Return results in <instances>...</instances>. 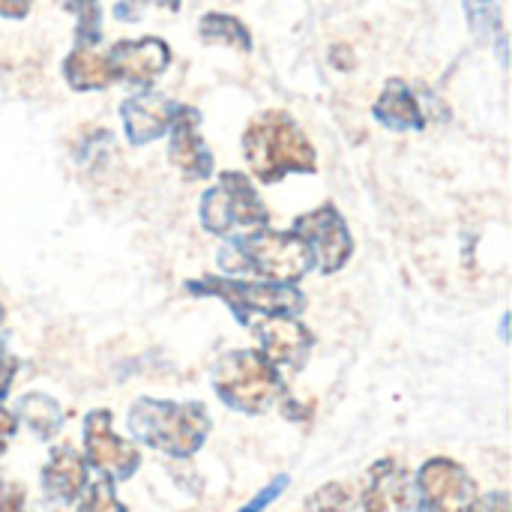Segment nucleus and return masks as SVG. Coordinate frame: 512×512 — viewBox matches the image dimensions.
Listing matches in <instances>:
<instances>
[{
    "label": "nucleus",
    "mask_w": 512,
    "mask_h": 512,
    "mask_svg": "<svg viewBox=\"0 0 512 512\" xmlns=\"http://www.w3.org/2000/svg\"><path fill=\"white\" fill-rule=\"evenodd\" d=\"M243 156L258 183H279L288 174L318 171V153L312 141L285 111H264L246 126Z\"/></svg>",
    "instance_id": "nucleus-1"
},
{
    "label": "nucleus",
    "mask_w": 512,
    "mask_h": 512,
    "mask_svg": "<svg viewBox=\"0 0 512 512\" xmlns=\"http://www.w3.org/2000/svg\"><path fill=\"white\" fill-rule=\"evenodd\" d=\"M126 426L144 447L171 459H192L207 444L213 429L201 402H165L147 396L129 408Z\"/></svg>",
    "instance_id": "nucleus-2"
},
{
    "label": "nucleus",
    "mask_w": 512,
    "mask_h": 512,
    "mask_svg": "<svg viewBox=\"0 0 512 512\" xmlns=\"http://www.w3.org/2000/svg\"><path fill=\"white\" fill-rule=\"evenodd\" d=\"M225 273H252L264 282L297 285L312 270V255L294 231H246L225 243L219 252Z\"/></svg>",
    "instance_id": "nucleus-3"
},
{
    "label": "nucleus",
    "mask_w": 512,
    "mask_h": 512,
    "mask_svg": "<svg viewBox=\"0 0 512 512\" xmlns=\"http://www.w3.org/2000/svg\"><path fill=\"white\" fill-rule=\"evenodd\" d=\"M213 390L240 414H264L285 393L279 369L255 348H237L219 357L213 366Z\"/></svg>",
    "instance_id": "nucleus-4"
},
{
    "label": "nucleus",
    "mask_w": 512,
    "mask_h": 512,
    "mask_svg": "<svg viewBox=\"0 0 512 512\" xmlns=\"http://www.w3.org/2000/svg\"><path fill=\"white\" fill-rule=\"evenodd\" d=\"M186 291L195 297H216L222 300L234 318L249 327L255 315H303L306 297L297 285H282V282H264V279H228V276H201L186 282Z\"/></svg>",
    "instance_id": "nucleus-5"
},
{
    "label": "nucleus",
    "mask_w": 512,
    "mask_h": 512,
    "mask_svg": "<svg viewBox=\"0 0 512 512\" xmlns=\"http://www.w3.org/2000/svg\"><path fill=\"white\" fill-rule=\"evenodd\" d=\"M198 219H201L204 231L228 237L237 228H243V231L267 228L270 225V210L261 201V195H258L255 183L249 180V174L222 171L216 186H210L201 195Z\"/></svg>",
    "instance_id": "nucleus-6"
},
{
    "label": "nucleus",
    "mask_w": 512,
    "mask_h": 512,
    "mask_svg": "<svg viewBox=\"0 0 512 512\" xmlns=\"http://www.w3.org/2000/svg\"><path fill=\"white\" fill-rule=\"evenodd\" d=\"M291 231L306 243V249L312 255V267H318L327 276L339 273L354 255L351 231L333 204H321V207L297 216Z\"/></svg>",
    "instance_id": "nucleus-7"
},
{
    "label": "nucleus",
    "mask_w": 512,
    "mask_h": 512,
    "mask_svg": "<svg viewBox=\"0 0 512 512\" xmlns=\"http://www.w3.org/2000/svg\"><path fill=\"white\" fill-rule=\"evenodd\" d=\"M414 483L423 512H477L480 495L471 474L447 456H432L423 462Z\"/></svg>",
    "instance_id": "nucleus-8"
},
{
    "label": "nucleus",
    "mask_w": 512,
    "mask_h": 512,
    "mask_svg": "<svg viewBox=\"0 0 512 512\" xmlns=\"http://www.w3.org/2000/svg\"><path fill=\"white\" fill-rule=\"evenodd\" d=\"M114 417L105 408H96L84 417V459L96 468L105 480L123 483L132 480L141 468V453L132 441H123L111 429Z\"/></svg>",
    "instance_id": "nucleus-9"
},
{
    "label": "nucleus",
    "mask_w": 512,
    "mask_h": 512,
    "mask_svg": "<svg viewBox=\"0 0 512 512\" xmlns=\"http://www.w3.org/2000/svg\"><path fill=\"white\" fill-rule=\"evenodd\" d=\"M252 333L261 342V354L273 363V366H288V369H303L312 348H315V336L312 330L297 321V315H270L264 321H252L249 324Z\"/></svg>",
    "instance_id": "nucleus-10"
},
{
    "label": "nucleus",
    "mask_w": 512,
    "mask_h": 512,
    "mask_svg": "<svg viewBox=\"0 0 512 512\" xmlns=\"http://www.w3.org/2000/svg\"><path fill=\"white\" fill-rule=\"evenodd\" d=\"M360 504L363 512H423L414 477L393 459H378L369 468Z\"/></svg>",
    "instance_id": "nucleus-11"
},
{
    "label": "nucleus",
    "mask_w": 512,
    "mask_h": 512,
    "mask_svg": "<svg viewBox=\"0 0 512 512\" xmlns=\"http://www.w3.org/2000/svg\"><path fill=\"white\" fill-rule=\"evenodd\" d=\"M168 132H171L168 162L189 180L213 177V153L201 138V111L192 105H177Z\"/></svg>",
    "instance_id": "nucleus-12"
},
{
    "label": "nucleus",
    "mask_w": 512,
    "mask_h": 512,
    "mask_svg": "<svg viewBox=\"0 0 512 512\" xmlns=\"http://www.w3.org/2000/svg\"><path fill=\"white\" fill-rule=\"evenodd\" d=\"M111 69L117 81H126L132 87H150L171 63V48L159 36H141V39H120L108 51Z\"/></svg>",
    "instance_id": "nucleus-13"
},
{
    "label": "nucleus",
    "mask_w": 512,
    "mask_h": 512,
    "mask_svg": "<svg viewBox=\"0 0 512 512\" xmlns=\"http://www.w3.org/2000/svg\"><path fill=\"white\" fill-rule=\"evenodd\" d=\"M177 102L168 99L165 93H153L144 90L138 96H129L120 105V117H123V129L132 147H144L156 138H162L174 120Z\"/></svg>",
    "instance_id": "nucleus-14"
},
{
    "label": "nucleus",
    "mask_w": 512,
    "mask_h": 512,
    "mask_svg": "<svg viewBox=\"0 0 512 512\" xmlns=\"http://www.w3.org/2000/svg\"><path fill=\"white\" fill-rule=\"evenodd\" d=\"M84 486H87V459L69 444L54 447L42 468L45 498L54 504H75L81 498Z\"/></svg>",
    "instance_id": "nucleus-15"
},
{
    "label": "nucleus",
    "mask_w": 512,
    "mask_h": 512,
    "mask_svg": "<svg viewBox=\"0 0 512 512\" xmlns=\"http://www.w3.org/2000/svg\"><path fill=\"white\" fill-rule=\"evenodd\" d=\"M372 117L396 132H408V129H423L426 126V111L420 96L402 81V78H390L381 90V96L372 105Z\"/></svg>",
    "instance_id": "nucleus-16"
},
{
    "label": "nucleus",
    "mask_w": 512,
    "mask_h": 512,
    "mask_svg": "<svg viewBox=\"0 0 512 512\" xmlns=\"http://www.w3.org/2000/svg\"><path fill=\"white\" fill-rule=\"evenodd\" d=\"M63 78H66V84L72 90H81V93H87V90H105V87H111L117 81L108 54H99L90 45H78L63 60Z\"/></svg>",
    "instance_id": "nucleus-17"
},
{
    "label": "nucleus",
    "mask_w": 512,
    "mask_h": 512,
    "mask_svg": "<svg viewBox=\"0 0 512 512\" xmlns=\"http://www.w3.org/2000/svg\"><path fill=\"white\" fill-rule=\"evenodd\" d=\"M18 417L24 420V426L39 438V441H51L60 426H63V411L57 405V399L45 396V393H27L18 399Z\"/></svg>",
    "instance_id": "nucleus-18"
},
{
    "label": "nucleus",
    "mask_w": 512,
    "mask_h": 512,
    "mask_svg": "<svg viewBox=\"0 0 512 512\" xmlns=\"http://www.w3.org/2000/svg\"><path fill=\"white\" fill-rule=\"evenodd\" d=\"M198 33L210 45H225V48H234V51H252V33L237 15L207 12L198 21Z\"/></svg>",
    "instance_id": "nucleus-19"
},
{
    "label": "nucleus",
    "mask_w": 512,
    "mask_h": 512,
    "mask_svg": "<svg viewBox=\"0 0 512 512\" xmlns=\"http://www.w3.org/2000/svg\"><path fill=\"white\" fill-rule=\"evenodd\" d=\"M465 12H468L471 30L483 42L498 39L501 51H504V27H501V6H498V0H465Z\"/></svg>",
    "instance_id": "nucleus-20"
},
{
    "label": "nucleus",
    "mask_w": 512,
    "mask_h": 512,
    "mask_svg": "<svg viewBox=\"0 0 512 512\" xmlns=\"http://www.w3.org/2000/svg\"><path fill=\"white\" fill-rule=\"evenodd\" d=\"M306 512H363V504L345 483H327L306 498Z\"/></svg>",
    "instance_id": "nucleus-21"
},
{
    "label": "nucleus",
    "mask_w": 512,
    "mask_h": 512,
    "mask_svg": "<svg viewBox=\"0 0 512 512\" xmlns=\"http://www.w3.org/2000/svg\"><path fill=\"white\" fill-rule=\"evenodd\" d=\"M78 512H129L114 495V483L111 480H96L87 483L81 492V504Z\"/></svg>",
    "instance_id": "nucleus-22"
},
{
    "label": "nucleus",
    "mask_w": 512,
    "mask_h": 512,
    "mask_svg": "<svg viewBox=\"0 0 512 512\" xmlns=\"http://www.w3.org/2000/svg\"><path fill=\"white\" fill-rule=\"evenodd\" d=\"M69 9L78 15V45H96L102 39V9H99V0H75Z\"/></svg>",
    "instance_id": "nucleus-23"
},
{
    "label": "nucleus",
    "mask_w": 512,
    "mask_h": 512,
    "mask_svg": "<svg viewBox=\"0 0 512 512\" xmlns=\"http://www.w3.org/2000/svg\"><path fill=\"white\" fill-rule=\"evenodd\" d=\"M27 504V492L18 480H6L0 477V512H24Z\"/></svg>",
    "instance_id": "nucleus-24"
},
{
    "label": "nucleus",
    "mask_w": 512,
    "mask_h": 512,
    "mask_svg": "<svg viewBox=\"0 0 512 512\" xmlns=\"http://www.w3.org/2000/svg\"><path fill=\"white\" fill-rule=\"evenodd\" d=\"M285 489H288V477L282 474V477H276L270 486H264V489H261V492H258V495H255L243 510H237V512H264L270 504H273V501H276V498H279V495H282V492H285Z\"/></svg>",
    "instance_id": "nucleus-25"
},
{
    "label": "nucleus",
    "mask_w": 512,
    "mask_h": 512,
    "mask_svg": "<svg viewBox=\"0 0 512 512\" xmlns=\"http://www.w3.org/2000/svg\"><path fill=\"white\" fill-rule=\"evenodd\" d=\"M15 375H18V360H15V354H9V348L0 342V399L9 396V387H12Z\"/></svg>",
    "instance_id": "nucleus-26"
},
{
    "label": "nucleus",
    "mask_w": 512,
    "mask_h": 512,
    "mask_svg": "<svg viewBox=\"0 0 512 512\" xmlns=\"http://www.w3.org/2000/svg\"><path fill=\"white\" fill-rule=\"evenodd\" d=\"M15 429H18V417H15L9 408L0 405V456L6 453L9 441L15 438Z\"/></svg>",
    "instance_id": "nucleus-27"
},
{
    "label": "nucleus",
    "mask_w": 512,
    "mask_h": 512,
    "mask_svg": "<svg viewBox=\"0 0 512 512\" xmlns=\"http://www.w3.org/2000/svg\"><path fill=\"white\" fill-rule=\"evenodd\" d=\"M477 512H510V495L489 492L486 498H477Z\"/></svg>",
    "instance_id": "nucleus-28"
},
{
    "label": "nucleus",
    "mask_w": 512,
    "mask_h": 512,
    "mask_svg": "<svg viewBox=\"0 0 512 512\" xmlns=\"http://www.w3.org/2000/svg\"><path fill=\"white\" fill-rule=\"evenodd\" d=\"M33 0H0V15L3 18H24L30 12Z\"/></svg>",
    "instance_id": "nucleus-29"
},
{
    "label": "nucleus",
    "mask_w": 512,
    "mask_h": 512,
    "mask_svg": "<svg viewBox=\"0 0 512 512\" xmlns=\"http://www.w3.org/2000/svg\"><path fill=\"white\" fill-rule=\"evenodd\" d=\"M132 3H150V6H159V9H168V12H177L183 0H132Z\"/></svg>",
    "instance_id": "nucleus-30"
},
{
    "label": "nucleus",
    "mask_w": 512,
    "mask_h": 512,
    "mask_svg": "<svg viewBox=\"0 0 512 512\" xmlns=\"http://www.w3.org/2000/svg\"><path fill=\"white\" fill-rule=\"evenodd\" d=\"M3 315H6V312H3V303H0V324H3Z\"/></svg>",
    "instance_id": "nucleus-31"
}]
</instances>
